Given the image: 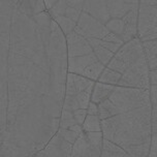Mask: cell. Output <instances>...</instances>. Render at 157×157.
<instances>
[{
    "instance_id": "obj_1",
    "label": "cell",
    "mask_w": 157,
    "mask_h": 157,
    "mask_svg": "<svg viewBox=\"0 0 157 157\" xmlns=\"http://www.w3.org/2000/svg\"><path fill=\"white\" fill-rule=\"evenodd\" d=\"M67 74L65 35L43 13L16 4L10 31L5 136L32 155L59 128Z\"/></svg>"
},
{
    "instance_id": "obj_2",
    "label": "cell",
    "mask_w": 157,
    "mask_h": 157,
    "mask_svg": "<svg viewBox=\"0 0 157 157\" xmlns=\"http://www.w3.org/2000/svg\"><path fill=\"white\" fill-rule=\"evenodd\" d=\"M152 105L118 114L101 120L103 139L122 148L130 157H147L149 154Z\"/></svg>"
},
{
    "instance_id": "obj_3",
    "label": "cell",
    "mask_w": 157,
    "mask_h": 157,
    "mask_svg": "<svg viewBox=\"0 0 157 157\" xmlns=\"http://www.w3.org/2000/svg\"><path fill=\"white\" fill-rule=\"evenodd\" d=\"M137 5V0H84L82 12L105 24L111 19H121L129 10H136Z\"/></svg>"
},
{
    "instance_id": "obj_4",
    "label": "cell",
    "mask_w": 157,
    "mask_h": 157,
    "mask_svg": "<svg viewBox=\"0 0 157 157\" xmlns=\"http://www.w3.org/2000/svg\"><path fill=\"white\" fill-rule=\"evenodd\" d=\"M109 99L118 109L120 114L152 105L150 101L149 90L130 87L115 86Z\"/></svg>"
},
{
    "instance_id": "obj_5",
    "label": "cell",
    "mask_w": 157,
    "mask_h": 157,
    "mask_svg": "<svg viewBox=\"0 0 157 157\" xmlns=\"http://www.w3.org/2000/svg\"><path fill=\"white\" fill-rule=\"evenodd\" d=\"M10 30L0 32V124L6 125Z\"/></svg>"
},
{
    "instance_id": "obj_6",
    "label": "cell",
    "mask_w": 157,
    "mask_h": 157,
    "mask_svg": "<svg viewBox=\"0 0 157 157\" xmlns=\"http://www.w3.org/2000/svg\"><path fill=\"white\" fill-rule=\"evenodd\" d=\"M143 55L144 52H143L142 41L137 37H134L126 41L119 48L110 62L106 64V67L119 74H123L130 64H132Z\"/></svg>"
},
{
    "instance_id": "obj_7",
    "label": "cell",
    "mask_w": 157,
    "mask_h": 157,
    "mask_svg": "<svg viewBox=\"0 0 157 157\" xmlns=\"http://www.w3.org/2000/svg\"><path fill=\"white\" fill-rule=\"evenodd\" d=\"M117 86L149 90V68L144 55L130 64L124 72L121 74V78Z\"/></svg>"
},
{
    "instance_id": "obj_8",
    "label": "cell",
    "mask_w": 157,
    "mask_h": 157,
    "mask_svg": "<svg viewBox=\"0 0 157 157\" xmlns=\"http://www.w3.org/2000/svg\"><path fill=\"white\" fill-rule=\"evenodd\" d=\"M136 29L141 41L157 38V6L137 5Z\"/></svg>"
},
{
    "instance_id": "obj_9",
    "label": "cell",
    "mask_w": 157,
    "mask_h": 157,
    "mask_svg": "<svg viewBox=\"0 0 157 157\" xmlns=\"http://www.w3.org/2000/svg\"><path fill=\"white\" fill-rule=\"evenodd\" d=\"M102 141L101 131H83L72 145L71 157H100Z\"/></svg>"
},
{
    "instance_id": "obj_10",
    "label": "cell",
    "mask_w": 157,
    "mask_h": 157,
    "mask_svg": "<svg viewBox=\"0 0 157 157\" xmlns=\"http://www.w3.org/2000/svg\"><path fill=\"white\" fill-rule=\"evenodd\" d=\"M74 31L84 36L85 38H98L102 39L109 33L105 24L99 22L97 19L93 18L89 13H81L78 20L77 21Z\"/></svg>"
},
{
    "instance_id": "obj_11",
    "label": "cell",
    "mask_w": 157,
    "mask_h": 157,
    "mask_svg": "<svg viewBox=\"0 0 157 157\" xmlns=\"http://www.w3.org/2000/svg\"><path fill=\"white\" fill-rule=\"evenodd\" d=\"M72 145L56 132L46 146L32 157H71Z\"/></svg>"
},
{
    "instance_id": "obj_12",
    "label": "cell",
    "mask_w": 157,
    "mask_h": 157,
    "mask_svg": "<svg viewBox=\"0 0 157 157\" xmlns=\"http://www.w3.org/2000/svg\"><path fill=\"white\" fill-rule=\"evenodd\" d=\"M65 41L67 57H78V56L87 55L93 52L88 39L75 31H71V33L66 34Z\"/></svg>"
},
{
    "instance_id": "obj_13",
    "label": "cell",
    "mask_w": 157,
    "mask_h": 157,
    "mask_svg": "<svg viewBox=\"0 0 157 157\" xmlns=\"http://www.w3.org/2000/svg\"><path fill=\"white\" fill-rule=\"evenodd\" d=\"M93 83V81L89 80V78L83 77V75L67 72L64 95H75L84 91Z\"/></svg>"
},
{
    "instance_id": "obj_14",
    "label": "cell",
    "mask_w": 157,
    "mask_h": 157,
    "mask_svg": "<svg viewBox=\"0 0 157 157\" xmlns=\"http://www.w3.org/2000/svg\"><path fill=\"white\" fill-rule=\"evenodd\" d=\"M98 59L93 52L87 55L78 56V57H67V72L81 75L86 67H88L90 64L94 63Z\"/></svg>"
},
{
    "instance_id": "obj_15",
    "label": "cell",
    "mask_w": 157,
    "mask_h": 157,
    "mask_svg": "<svg viewBox=\"0 0 157 157\" xmlns=\"http://www.w3.org/2000/svg\"><path fill=\"white\" fill-rule=\"evenodd\" d=\"M122 21L124 23L123 32L120 37L123 43L130 40L134 37H137V29H136V21H137V8L136 10H129L122 17Z\"/></svg>"
},
{
    "instance_id": "obj_16",
    "label": "cell",
    "mask_w": 157,
    "mask_h": 157,
    "mask_svg": "<svg viewBox=\"0 0 157 157\" xmlns=\"http://www.w3.org/2000/svg\"><path fill=\"white\" fill-rule=\"evenodd\" d=\"M33 155L17 143L5 136L0 148V157H32Z\"/></svg>"
},
{
    "instance_id": "obj_17",
    "label": "cell",
    "mask_w": 157,
    "mask_h": 157,
    "mask_svg": "<svg viewBox=\"0 0 157 157\" xmlns=\"http://www.w3.org/2000/svg\"><path fill=\"white\" fill-rule=\"evenodd\" d=\"M142 46L149 71L157 69V40L151 39V40L142 41Z\"/></svg>"
},
{
    "instance_id": "obj_18",
    "label": "cell",
    "mask_w": 157,
    "mask_h": 157,
    "mask_svg": "<svg viewBox=\"0 0 157 157\" xmlns=\"http://www.w3.org/2000/svg\"><path fill=\"white\" fill-rule=\"evenodd\" d=\"M114 88H115L114 85L100 83V82H94L93 88H92V93H91V101H93L95 103L101 102L102 100L109 98V96L113 92Z\"/></svg>"
},
{
    "instance_id": "obj_19",
    "label": "cell",
    "mask_w": 157,
    "mask_h": 157,
    "mask_svg": "<svg viewBox=\"0 0 157 157\" xmlns=\"http://www.w3.org/2000/svg\"><path fill=\"white\" fill-rule=\"evenodd\" d=\"M88 41L92 48V51H93L96 58L98 59V61L101 62L105 66H106V64L110 62V60L113 58L114 53L105 49L101 44L98 43V38H88Z\"/></svg>"
},
{
    "instance_id": "obj_20",
    "label": "cell",
    "mask_w": 157,
    "mask_h": 157,
    "mask_svg": "<svg viewBox=\"0 0 157 157\" xmlns=\"http://www.w3.org/2000/svg\"><path fill=\"white\" fill-rule=\"evenodd\" d=\"M100 157H130L122 148L115 145L108 140L103 139Z\"/></svg>"
},
{
    "instance_id": "obj_21",
    "label": "cell",
    "mask_w": 157,
    "mask_h": 157,
    "mask_svg": "<svg viewBox=\"0 0 157 157\" xmlns=\"http://www.w3.org/2000/svg\"><path fill=\"white\" fill-rule=\"evenodd\" d=\"M83 132L82 125L80 124H75L71 126L68 128H58L57 133L60 136H62L66 142H68L69 144L74 145L75 142L78 140V137L80 136V134Z\"/></svg>"
},
{
    "instance_id": "obj_22",
    "label": "cell",
    "mask_w": 157,
    "mask_h": 157,
    "mask_svg": "<svg viewBox=\"0 0 157 157\" xmlns=\"http://www.w3.org/2000/svg\"><path fill=\"white\" fill-rule=\"evenodd\" d=\"M97 105H98V115L97 116L99 117L100 120L106 119V118H110V117L116 116V115L120 114L119 111H118V109L110 101L109 98L102 100L101 102L97 103Z\"/></svg>"
},
{
    "instance_id": "obj_23",
    "label": "cell",
    "mask_w": 157,
    "mask_h": 157,
    "mask_svg": "<svg viewBox=\"0 0 157 157\" xmlns=\"http://www.w3.org/2000/svg\"><path fill=\"white\" fill-rule=\"evenodd\" d=\"M82 128L84 132L101 131V120L97 115H87L82 124Z\"/></svg>"
},
{
    "instance_id": "obj_24",
    "label": "cell",
    "mask_w": 157,
    "mask_h": 157,
    "mask_svg": "<svg viewBox=\"0 0 157 157\" xmlns=\"http://www.w3.org/2000/svg\"><path fill=\"white\" fill-rule=\"evenodd\" d=\"M105 67V66L103 65L101 62H99V61L97 60V61H95L94 63L90 64L88 67H86L85 71H83V74L81 75H83V77L93 81V82H96L98 80V78H99V75H101V72Z\"/></svg>"
},
{
    "instance_id": "obj_25",
    "label": "cell",
    "mask_w": 157,
    "mask_h": 157,
    "mask_svg": "<svg viewBox=\"0 0 157 157\" xmlns=\"http://www.w3.org/2000/svg\"><path fill=\"white\" fill-rule=\"evenodd\" d=\"M120 78H121V74H119V72L115 71H113V69H111V68H109V67L105 66L96 82L117 86Z\"/></svg>"
},
{
    "instance_id": "obj_26",
    "label": "cell",
    "mask_w": 157,
    "mask_h": 157,
    "mask_svg": "<svg viewBox=\"0 0 157 157\" xmlns=\"http://www.w3.org/2000/svg\"><path fill=\"white\" fill-rule=\"evenodd\" d=\"M51 18L54 20L55 23L58 25L64 35H66V34H68V33H71V31H74L75 24H77L75 22L71 21V19L66 18V17H63V16H53Z\"/></svg>"
},
{
    "instance_id": "obj_27",
    "label": "cell",
    "mask_w": 157,
    "mask_h": 157,
    "mask_svg": "<svg viewBox=\"0 0 157 157\" xmlns=\"http://www.w3.org/2000/svg\"><path fill=\"white\" fill-rule=\"evenodd\" d=\"M75 124H78V123L75 119L74 113L71 111L61 110L60 120H59V128H68Z\"/></svg>"
},
{
    "instance_id": "obj_28",
    "label": "cell",
    "mask_w": 157,
    "mask_h": 157,
    "mask_svg": "<svg viewBox=\"0 0 157 157\" xmlns=\"http://www.w3.org/2000/svg\"><path fill=\"white\" fill-rule=\"evenodd\" d=\"M106 29L109 30V32L115 33L117 35H121L123 32V28H124V23H123L122 19L120 18H115L109 20L108 22L105 24Z\"/></svg>"
},
{
    "instance_id": "obj_29",
    "label": "cell",
    "mask_w": 157,
    "mask_h": 157,
    "mask_svg": "<svg viewBox=\"0 0 157 157\" xmlns=\"http://www.w3.org/2000/svg\"><path fill=\"white\" fill-rule=\"evenodd\" d=\"M98 43L101 44L105 49L109 50V51L114 53V54L118 51V50H119V48L121 47L120 44H118L111 43V41H106V40H103V39H98Z\"/></svg>"
},
{
    "instance_id": "obj_30",
    "label": "cell",
    "mask_w": 157,
    "mask_h": 157,
    "mask_svg": "<svg viewBox=\"0 0 157 157\" xmlns=\"http://www.w3.org/2000/svg\"><path fill=\"white\" fill-rule=\"evenodd\" d=\"M72 113H74L75 119V121H77L78 124L82 125L84 120H85V118L87 116V110H86V109H78V110L74 111Z\"/></svg>"
},
{
    "instance_id": "obj_31",
    "label": "cell",
    "mask_w": 157,
    "mask_h": 157,
    "mask_svg": "<svg viewBox=\"0 0 157 157\" xmlns=\"http://www.w3.org/2000/svg\"><path fill=\"white\" fill-rule=\"evenodd\" d=\"M102 39L106 41H111V43H114V44H120V46H122V44H124L119 35L115 34V33H112V32H109Z\"/></svg>"
},
{
    "instance_id": "obj_32",
    "label": "cell",
    "mask_w": 157,
    "mask_h": 157,
    "mask_svg": "<svg viewBox=\"0 0 157 157\" xmlns=\"http://www.w3.org/2000/svg\"><path fill=\"white\" fill-rule=\"evenodd\" d=\"M156 142H157V136H152L151 139V145H150V150H149V154H148L147 157H157L156 154Z\"/></svg>"
},
{
    "instance_id": "obj_33",
    "label": "cell",
    "mask_w": 157,
    "mask_h": 157,
    "mask_svg": "<svg viewBox=\"0 0 157 157\" xmlns=\"http://www.w3.org/2000/svg\"><path fill=\"white\" fill-rule=\"evenodd\" d=\"M86 110L87 115H98V105L93 101H90Z\"/></svg>"
},
{
    "instance_id": "obj_34",
    "label": "cell",
    "mask_w": 157,
    "mask_h": 157,
    "mask_svg": "<svg viewBox=\"0 0 157 157\" xmlns=\"http://www.w3.org/2000/svg\"><path fill=\"white\" fill-rule=\"evenodd\" d=\"M156 93H157V85H152L149 88V94H150V101L151 105H157L156 102Z\"/></svg>"
},
{
    "instance_id": "obj_35",
    "label": "cell",
    "mask_w": 157,
    "mask_h": 157,
    "mask_svg": "<svg viewBox=\"0 0 157 157\" xmlns=\"http://www.w3.org/2000/svg\"><path fill=\"white\" fill-rule=\"evenodd\" d=\"M149 83L150 86L157 85V69L149 71Z\"/></svg>"
},
{
    "instance_id": "obj_36",
    "label": "cell",
    "mask_w": 157,
    "mask_h": 157,
    "mask_svg": "<svg viewBox=\"0 0 157 157\" xmlns=\"http://www.w3.org/2000/svg\"><path fill=\"white\" fill-rule=\"evenodd\" d=\"M5 134H6V125L0 124V148H1V146L4 142Z\"/></svg>"
},
{
    "instance_id": "obj_37",
    "label": "cell",
    "mask_w": 157,
    "mask_h": 157,
    "mask_svg": "<svg viewBox=\"0 0 157 157\" xmlns=\"http://www.w3.org/2000/svg\"><path fill=\"white\" fill-rule=\"evenodd\" d=\"M139 4L149 5V6H157V0H137Z\"/></svg>"
},
{
    "instance_id": "obj_38",
    "label": "cell",
    "mask_w": 157,
    "mask_h": 157,
    "mask_svg": "<svg viewBox=\"0 0 157 157\" xmlns=\"http://www.w3.org/2000/svg\"><path fill=\"white\" fill-rule=\"evenodd\" d=\"M59 0H44V6H46V10H49L50 8H52L56 4V2Z\"/></svg>"
}]
</instances>
